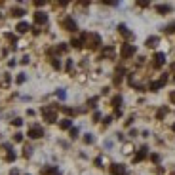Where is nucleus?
<instances>
[{"mask_svg": "<svg viewBox=\"0 0 175 175\" xmlns=\"http://www.w3.org/2000/svg\"><path fill=\"white\" fill-rule=\"evenodd\" d=\"M156 12L162 13V15H166V13L171 12V6H170V4H158V6H156Z\"/></svg>", "mask_w": 175, "mask_h": 175, "instance_id": "9", "label": "nucleus"}, {"mask_svg": "<svg viewBox=\"0 0 175 175\" xmlns=\"http://www.w3.org/2000/svg\"><path fill=\"white\" fill-rule=\"evenodd\" d=\"M63 27H65L67 31H76V29H78V25H76V21L72 17H65V19H63Z\"/></svg>", "mask_w": 175, "mask_h": 175, "instance_id": "3", "label": "nucleus"}, {"mask_svg": "<svg viewBox=\"0 0 175 175\" xmlns=\"http://www.w3.org/2000/svg\"><path fill=\"white\" fill-rule=\"evenodd\" d=\"M175 31V25H167L166 27V32H173Z\"/></svg>", "mask_w": 175, "mask_h": 175, "instance_id": "23", "label": "nucleus"}, {"mask_svg": "<svg viewBox=\"0 0 175 175\" xmlns=\"http://www.w3.org/2000/svg\"><path fill=\"white\" fill-rule=\"evenodd\" d=\"M12 124H13V126H21V124H23V120H21V118H15Z\"/></svg>", "mask_w": 175, "mask_h": 175, "instance_id": "24", "label": "nucleus"}, {"mask_svg": "<svg viewBox=\"0 0 175 175\" xmlns=\"http://www.w3.org/2000/svg\"><path fill=\"white\" fill-rule=\"evenodd\" d=\"M34 23H36V25L48 23V15H46L44 12H36V13H34Z\"/></svg>", "mask_w": 175, "mask_h": 175, "instance_id": "5", "label": "nucleus"}, {"mask_svg": "<svg viewBox=\"0 0 175 175\" xmlns=\"http://www.w3.org/2000/svg\"><path fill=\"white\" fill-rule=\"evenodd\" d=\"M10 175H19V170H12V171H10Z\"/></svg>", "mask_w": 175, "mask_h": 175, "instance_id": "31", "label": "nucleus"}, {"mask_svg": "<svg viewBox=\"0 0 175 175\" xmlns=\"http://www.w3.org/2000/svg\"><path fill=\"white\" fill-rule=\"evenodd\" d=\"M164 61H166V55H164L162 52H158V53L154 55V65H156V67H162Z\"/></svg>", "mask_w": 175, "mask_h": 175, "instance_id": "11", "label": "nucleus"}, {"mask_svg": "<svg viewBox=\"0 0 175 175\" xmlns=\"http://www.w3.org/2000/svg\"><path fill=\"white\" fill-rule=\"evenodd\" d=\"M170 99H171V103H175V92H171V95H170Z\"/></svg>", "mask_w": 175, "mask_h": 175, "instance_id": "30", "label": "nucleus"}, {"mask_svg": "<svg viewBox=\"0 0 175 175\" xmlns=\"http://www.w3.org/2000/svg\"><path fill=\"white\" fill-rule=\"evenodd\" d=\"M166 82H167V74H164V76H162V78H160L158 82H152V84H150V89H152V92H158V89L162 88Z\"/></svg>", "mask_w": 175, "mask_h": 175, "instance_id": "6", "label": "nucleus"}, {"mask_svg": "<svg viewBox=\"0 0 175 175\" xmlns=\"http://www.w3.org/2000/svg\"><path fill=\"white\" fill-rule=\"evenodd\" d=\"M13 141H15V143L23 141V133H15V135H13Z\"/></svg>", "mask_w": 175, "mask_h": 175, "instance_id": "20", "label": "nucleus"}, {"mask_svg": "<svg viewBox=\"0 0 175 175\" xmlns=\"http://www.w3.org/2000/svg\"><path fill=\"white\" fill-rule=\"evenodd\" d=\"M31 152H32V149H31V146H27V149H25V156H31Z\"/></svg>", "mask_w": 175, "mask_h": 175, "instance_id": "26", "label": "nucleus"}, {"mask_svg": "<svg viewBox=\"0 0 175 175\" xmlns=\"http://www.w3.org/2000/svg\"><path fill=\"white\" fill-rule=\"evenodd\" d=\"M17 82L23 84V82H25V74H19V76H17Z\"/></svg>", "mask_w": 175, "mask_h": 175, "instance_id": "25", "label": "nucleus"}, {"mask_svg": "<svg viewBox=\"0 0 175 175\" xmlns=\"http://www.w3.org/2000/svg\"><path fill=\"white\" fill-rule=\"evenodd\" d=\"M15 29H17V32H27V31H29V25H27V23H19Z\"/></svg>", "mask_w": 175, "mask_h": 175, "instance_id": "15", "label": "nucleus"}, {"mask_svg": "<svg viewBox=\"0 0 175 175\" xmlns=\"http://www.w3.org/2000/svg\"><path fill=\"white\" fill-rule=\"evenodd\" d=\"M13 15H15V17H23V15H25V10L15 8V10H13Z\"/></svg>", "mask_w": 175, "mask_h": 175, "instance_id": "17", "label": "nucleus"}, {"mask_svg": "<svg viewBox=\"0 0 175 175\" xmlns=\"http://www.w3.org/2000/svg\"><path fill=\"white\" fill-rule=\"evenodd\" d=\"M146 146H143V149H139V152H137V156H135V162H139V160H143V158H146Z\"/></svg>", "mask_w": 175, "mask_h": 175, "instance_id": "12", "label": "nucleus"}, {"mask_svg": "<svg viewBox=\"0 0 175 175\" xmlns=\"http://www.w3.org/2000/svg\"><path fill=\"white\" fill-rule=\"evenodd\" d=\"M88 38H89V46H92V48H99V44H101V36H99V34H88Z\"/></svg>", "mask_w": 175, "mask_h": 175, "instance_id": "8", "label": "nucleus"}, {"mask_svg": "<svg viewBox=\"0 0 175 175\" xmlns=\"http://www.w3.org/2000/svg\"><path fill=\"white\" fill-rule=\"evenodd\" d=\"M6 160H8V162H13V160H15V152L10 150V152H8V156H6Z\"/></svg>", "mask_w": 175, "mask_h": 175, "instance_id": "19", "label": "nucleus"}, {"mask_svg": "<svg viewBox=\"0 0 175 175\" xmlns=\"http://www.w3.org/2000/svg\"><path fill=\"white\" fill-rule=\"evenodd\" d=\"M78 133H80L78 128H72V130H71V137H72V139H74V137H78Z\"/></svg>", "mask_w": 175, "mask_h": 175, "instance_id": "21", "label": "nucleus"}, {"mask_svg": "<svg viewBox=\"0 0 175 175\" xmlns=\"http://www.w3.org/2000/svg\"><path fill=\"white\" fill-rule=\"evenodd\" d=\"M135 53V46L133 44H124L122 46V57H131Z\"/></svg>", "mask_w": 175, "mask_h": 175, "instance_id": "4", "label": "nucleus"}, {"mask_svg": "<svg viewBox=\"0 0 175 175\" xmlns=\"http://www.w3.org/2000/svg\"><path fill=\"white\" fill-rule=\"evenodd\" d=\"M158 44V36H150L149 40H146V46H149V48H154Z\"/></svg>", "mask_w": 175, "mask_h": 175, "instance_id": "13", "label": "nucleus"}, {"mask_svg": "<svg viewBox=\"0 0 175 175\" xmlns=\"http://www.w3.org/2000/svg\"><path fill=\"white\" fill-rule=\"evenodd\" d=\"M53 67H55V69H59V67H61V63H59L57 59H53Z\"/></svg>", "mask_w": 175, "mask_h": 175, "instance_id": "28", "label": "nucleus"}, {"mask_svg": "<svg viewBox=\"0 0 175 175\" xmlns=\"http://www.w3.org/2000/svg\"><path fill=\"white\" fill-rule=\"evenodd\" d=\"M84 141H86V143H93V137H92V133H88L86 137H84Z\"/></svg>", "mask_w": 175, "mask_h": 175, "instance_id": "22", "label": "nucleus"}, {"mask_svg": "<svg viewBox=\"0 0 175 175\" xmlns=\"http://www.w3.org/2000/svg\"><path fill=\"white\" fill-rule=\"evenodd\" d=\"M42 114H44L46 122H55V120H57V114H55V110L52 107H44V109H42Z\"/></svg>", "mask_w": 175, "mask_h": 175, "instance_id": "1", "label": "nucleus"}, {"mask_svg": "<svg viewBox=\"0 0 175 175\" xmlns=\"http://www.w3.org/2000/svg\"><path fill=\"white\" fill-rule=\"evenodd\" d=\"M166 114V109H160V113H158V118H162Z\"/></svg>", "mask_w": 175, "mask_h": 175, "instance_id": "29", "label": "nucleus"}, {"mask_svg": "<svg viewBox=\"0 0 175 175\" xmlns=\"http://www.w3.org/2000/svg\"><path fill=\"white\" fill-rule=\"evenodd\" d=\"M42 135H44V130H42L40 126H32V128L29 130V137L31 139H40Z\"/></svg>", "mask_w": 175, "mask_h": 175, "instance_id": "2", "label": "nucleus"}, {"mask_svg": "<svg viewBox=\"0 0 175 175\" xmlns=\"http://www.w3.org/2000/svg\"><path fill=\"white\" fill-rule=\"evenodd\" d=\"M110 171H113V175H126V167L122 164H113L110 166Z\"/></svg>", "mask_w": 175, "mask_h": 175, "instance_id": "7", "label": "nucleus"}, {"mask_svg": "<svg viewBox=\"0 0 175 175\" xmlns=\"http://www.w3.org/2000/svg\"><path fill=\"white\" fill-rule=\"evenodd\" d=\"M44 175H61V171L57 170L55 166H48V167H44V171H42Z\"/></svg>", "mask_w": 175, "mask_h": 175, "instance_id": "10", "label": "nucleus"}, {"mask_svg": "<svg viewBox=\"0 0 175 175\" xmlns=\"http://www.w3.org/2000/svg\"><path fill=\"white\" fill-rule=\"evenodd\" d=\"M95 101H97V97H93V99H89L88 103H89V107H95Z\"/></svg>", "mask_w": 175, "mask_h": 175, "instance_id": "27", "label": "nucleus"}, {"mask_svg": "<svg viewBox=\"0 0 175 175\" xmlns=\"http://www.w3.org/2000/svg\"><path fill=\"white\" fill-rule=\"evenodd\" d=\"M59 126H61V130H69V128H71V126H72V122L69 120V118H65V120H63V122H61Z\"/></svg>", "mask_w": 175, "mask_h": 175, "instance_id": "14", "label": "nucleus"}, {"mask_svg": "<svg viewBox=\"0 0 175 175\" xmlns=\"http://www.w3.org/2000/svg\"><path fill=\"white\" fill-rule=\"evenodd\" d=\"M120 103H122V95H116L114 99H113V105H114V107H116V110L120 109Z\"/></svg>", "mask_w": 175, "mask_h": 175, "instance_id": "16", "label": "nucleus"}, {"mask_svg": "<svg viewBox=\"0 0 175 175\" xmlns=\"http://www.w3.org/2000/svg\"><path fill=\"white\" fill-rule=\"evenodd\" d=\"M173 131H175V126H173Z\"/></svg>", "mask_w": 175, "mask_h": 175, "instance_id": "32", "label": "nucleus"}, {"mask_svg": "<svg viewBox=\"0 0 175 175\" xmlns=\"http://www.w3.org/2000/svg\"><path fill=\"white\" fill-rule=\"evenodd\" d=\"M118 29H120V32H122V34H126V36H131V32H130L128 29H126V25H120Z\"/></svg>", "mask_w": 175, "mask_h": 175, "instance_id": "18", "label": "nucleus"}]
</instances>
